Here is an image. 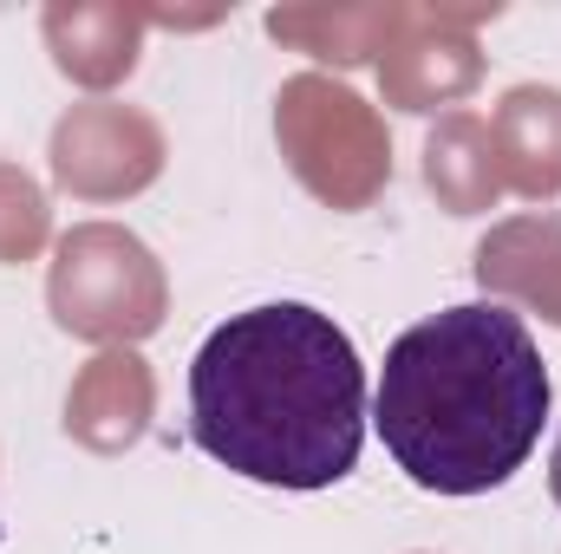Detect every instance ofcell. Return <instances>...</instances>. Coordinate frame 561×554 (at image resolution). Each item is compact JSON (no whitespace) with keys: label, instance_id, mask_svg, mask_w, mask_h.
<instances>
[{"label":"cell","instance_id":"obj_4","mask_svg":"<svg viewBox=\"0 0 561 554\" xmlns=\"http://www.w3.org/2000/svg\"><path fill=\"white\" fill-rule=\"evenodd\" d=\"M53 313L85 339H138L163 320V280L125 229H72L53 268Z\"/></svg>","mask_w":561,"mask_h":554},{"label":"cell","instance_id":"obj_1","mask_svg":"<svg viewBox=\"0 0 561 554\" xmlns=\"http://www.w3.org/2000/svg\"><path fill=\"white\" fill-rule=\"evenodd\" d=\"M190 430L249 483L333 489L366 443V366L307 300L229 313L190 366Z\"/></svg>","mask_w":561,"mask_h":554},{"label":"cell","instance_id":"obj_8","mask_svg":"<svg viewBox=\"0 0 561 554\" xmlns=\"http://www.w3.org/2000/svg\"><path fill=\"white\" fill-rule=\"evenodd\" d=\"M490 138H496V150L510 157L516 189H529V196L561 189V92H542V85L510 92Z\"/></svg>","mask_w":561,"mask_h":554},{"label":"cell","instance_id":"obj_10","mask_svg":"<svg viewBox=\"0 0 561 554\" xmlns=\"http://www.w3.org/2000/svg\"><path fill=\"white\" fill-rule=\"evenodd\" d=\"M46 33H53V46H59V66L66 72H79V79H118V72H131V20H118V13H53L46 20Z\"/></svg>","mask_w":561,"mask_h":554},{"label":"cell","instance_id":"obj_11","mask_svg":"<svg viewBox=\"0 0 561 554\" xmlns=\"http://www.w3.org/2000/svg\"><path fill=\"white\" fill-rule=\"evenodd\" d=\"M549 489H556V503H561V437H556V457H549Z\"/></svg>","mask_w":561,"mask_h":554},{"label":"cell","instance_id":"obj_3","mask_svg":"<svg viewBox=\"0 0 561 554\" xmlns=\"http://www.w3.org/2000/svg\"><path fill=\"white\" fill-rule=\"evenodd\" d=\"M280 143L313 196L333 209H359L386 183V131L379 118L333 79H294L280 92Z\"/></svg>","mask_w":561,"mask_h":554},{"label":"cell","instance_id":"obj_7","mask_svg":"<svg viewBox=\"0 0 561 554\" xmlns=\"http://www.w3.org/2000/svg\"><path fill=\"white\" fill-rule=\"evenodd\" d=\"M477 280L536 300L561 326V222H510L477 249Z\"/></svg>","mask_w":561,"mask_h":554},{"label":"cell","instance_id":"obj_2","mask_svg":"<svg viewBox=\"0 0 561 554\" xmlns=\"http://www.w3.org/2000/svg\"><path fill=\"white\" fill-rule=\"evenodd\" d=\"M373 424L419 489H503L549 424V372L523 313L503 300H463L399 333L386 346Z\"/></svg>","mask_w":561,"mask_h":554},{"label":"cell","instance_id":"obj_9","mask_svg":"<svg viewBox=\"0 0 561 554\" xmlns=\"http://www.w3.org/2000/svg\"><path fill=\"white\" fill-rule=\"evenodd\" d=\"M424 183L457 209V216H477L496 203L503 189V170H496V138L477 125V118H450L437 138L424 143Z\"/></svg>","mask_w":561,"mask_h":554},{"label":"cell","instance_id":"obj_5","mask_svg":"<svg viewBox=\"0 0 561 554\" xmlns=\"http://www.w3.org/2000/svg\"><path fill=\"white\" fill-rule=\"evenodd\" d=\"M157 157L163 143L144 125L138 112H118V105H85L59 125L53 138V170L66 189L79 196H125V189H144L157 176Z\"/></svg>","mask_w":561,"mask_h":554},{"label":"cell","instance_id":"obj_6","mask_svg":"<svg viewBox=\"0 0 561 554\" xmlns=\"http://www.w3.org/2000/svg\"><path fill=\"white\" fill-rule=\"evenodd\" d=\"M144 417H150V372H144V359H131V353L92 359L85 379H79L72 399H66V430L85 437L92 450L131 443L144 430Z\"/></svg>","mask_w":561,"mask_h":554}]
</instances>
